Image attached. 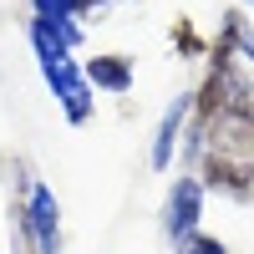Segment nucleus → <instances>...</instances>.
Here are the masks:
<instances>
[{
	"instance_id": "nucleus-2",
	"label": "nucleus",
	"mask_w": 254,
	"mask_h": 254,
	"mask_svg": "<svg viewBox=\"0 0 254 254\" xmlns=\"http://www.w3.org/2000/svg\"><path fill=\"white\" fill-rule=\"evenodd\" d=\"M20 224L36 244V254H61V203L46 183L26 188V208H20Z\"/></svg>"
},
{
	"instance_id": "nucleus-11",
	"label": "nucleus",
	"mask_w": 254,
	"mask_h": 254,
	"mask_svg": "<svg viewBox=\"0 0 254 254\" xmlns=\"http://www.w3.org/2000/svg\"><path fill=\"white\" fill-rule=\"evenodd\" d=\"M173 36H178V46H183V51H198V36H193V26H188V20H183Z\"/></svg>"
},
{
	"instance_id": "nucleus-10",
	"label": "nucleus",
	"mask_w": 254,
	"mask_h": 254,
	"mask_svg": "<svg viewBox=\"0 0 254 254\" xmlns=\"http://www.w3.org/2000/svg\"><path fill=\"white\" fill-rule=\"evenodd\" d=\"M178 254H229V249L214 234H188V239H178Z\"/></svg>"
},
{
	"instance_id": "nucleus-13",
	"label": "nucleus",
	"mask_w": 254,
	"mask_h": 254,
	"mask_svg": "<svg viewBox=\"0 0 254 254\" xmlns=\"http://www.w3.org/2000/svg\"><path fill=\"white\" fill-rule=\"evenodd\" d=\"M249 5H254V0H249Z\"/></svg>"
},
{
	"instance_id": "nucleus-6",
	"label": "nucleus",
	"mask_w": 254,
	"mask_h": 254,
	"mask_svg": "<svg viewBox=\"0 0 254 254\" xmlns=\"http://www.w3.org/2000/svg\"><path fill=\"white\" fill-rule=\"evenodd\" d=\"M203 178H208V188H219V193H229V198H249L254 193V163H244V158L208 153L203 158Z\"/></svg>"
},
{
	"instance_id": "nucleus-9",
	"label": "nucleus",
	"mask_w": 254,
	"mask_h": 254,
	"mask_svg": "<svg viewBox=\"0 0 254 254\" xmlns=\"http://www.w3.org/2000/svg\"><path fill=\"white\" fill-rule=\"evenodd\" d=\"M31 5H36L41 20H71V15H81V0H31Z\"/></svg>"
},
{
	"instance_id": "nucleus-8",
	"label": "nucleus",
	"mask_w": 254,
	"mask_h": 254,
	"mask_svg": "<svg viewBox=\"0 0 254 254\" xmlns=\"http://www.w3.org/2000/svg\"><path fill=\"white\" fill-rule=\"evenodd\" d=\"M87 81L97 92H127L132 87V66H127V56H92L87 61Z\"/></svg>"
},
{
	"instance_id": "nucleus-4",
	"label": "nucleus",
	"mask_w": 254,
	"mask_h": 254,
	"mask_svg": "<svg viewBox=\"0 0 254 254\" xmlns=\"http://www.w3.org/2000/svg\"><path fill=\"white\" fill-rule=\"evenodd\" d=\"M198 219H203V183L198 178H178L168 188V208H163V229L173 239L198 234Z\"/></svg>"
},
{
	"instance_id": "nucleus-12",
	"label": "nucleus",
	"mask_w": 254,
	"mask_h": 254,
	"mask_svg": "<svg viewBox=\"0 0 254 254\" xmlns=\"http://www.w3.org/2000/svg\"><path fill=\"white\" fill-rule=\"evenodd\" d=\"M92 5H107V0H81V10H92Z\"/></svg>"
},
{
	"instance_id": "nucleus-1",
	"label": "nucleus",
	"mask_w": 254,
	"mask_h": 254,
	"mask_svg": "<svg viewBox=\"0 0 254 254\" xmlns=\"http://www.w3.org/2000/svg\"><path fill=\"white\" fill-rule=\"evenodd\" d=\"M46 71V81H51V92H56V102H61V112H66V122L71 127H81L92 117V107H97V87L87 81V66H76V61L66 56V61H51V66H41Z\"/></svg>"
},
{
	"instance_id": "nucleus-3",
	"label": "nucleus",
	"mask_w": 254,
	"mask_h": 254,
	"mask_svg": "<svg viewBox=\"0 0 254 254\" xmlns=\"http://www.w3.org/2000/svg\"><path fill=\"white\" fill-rule=\"evenodd\" d=\"M198 137L208 142V153H219V158L254 163V112H214L198 127Z\"/></svg>"
},
{
	"instance_id": "nucleus-7",
	"label": "nucleus",
	"mask_w": 254,
	"mask_h": 254,
	"mask_svg": "<svg viewBox=\"0 0 254 254\" xmlns=\"http://www.w3.org/2000/svg\"><path fill=\"white\" fill-rule=\"evenodd\" d=\"M188 112H193V102H188V97H178L173 107L163 112V122H158V132H153V168H158V173H163L168 163H173V147H178V132H183Z\"/></svg>"
},
{
	"instance_id": "nucleus-5",
	"label": "nucleus",
	"mask_w": 254,
	"mask_h": 254,
	"mask_svg": "<svg viewBox=\"0 0 254 254\" xmlns=\"http://www.w3.org/2000/svg\"><path fill=\"white\" fill-rule=\"evenodd\" d=\"M31 46H36V61L41 66H51V61H66L76 46H81V26L76 15L71 20H31Z\"/></svg>"
}]
</instances>
